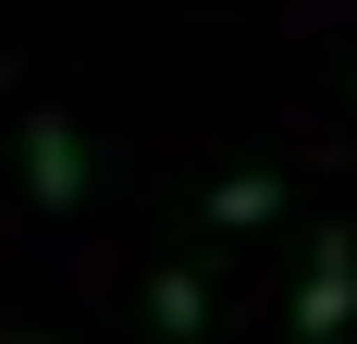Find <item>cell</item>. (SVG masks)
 Here are the masks:
<instances>
[{
  "label": "cell",
  "mask_w": 357,
  "mask_h": 344,
  "mask_svg": "<svg viewBox=\"0 0 357 344\" xmlns=\"http://www.w3.org/2000/svg\"><path fill=\"white\" fill-rule=\"evenodd\" d=\"M25 197L37 209H74V197H86V136H74L62 111H25Z\"/></svg>",
  "instance_id": "1"
},
{
  "label": "cell",
  "mask_w": 357,
  "mask_h": 344,
  "mask_svg": "<svg viewBox=\"0 0 357 344\" xmlns=\"http://www.w3.org/2000/svg\"><path fill=\"white\" fill-rule=\"evenodd\" d=\"M345 320H357V246L321 234V246H308V283H296V332L321 344V332H345Z\"/></svg>",
  "instance_id": "2"
},
{
  "label": "cell",
  "mask_w": 357,
  "mask_h": 344,
  "mask_svg": "<svg viewBox=\"0 0 357 344\" xmlns=\"http://www.w3.org/2000/svg\"><path fill=\"white\" fill-rule=\"evenodd\" d=\"M271 209H284V172H222L210 185V234H259Z\"/></svg>",
  "instance_id": "3"
},
{
  "label": "cell",
  "mask_w": 357,
  "mask_h": 344,
  "mask_svg": "<svg viewBox=\"0 0 357 344\" xmlns=\"http://www.w3.org/2000/svg\"><path fill=\"white\" fill-rule=\"evenodd\" d=\"M148 320L160 332H210V283L197 271H148Z\"/></svg>",
  "instance_id": "4"
}]
</instances>
